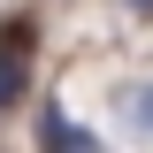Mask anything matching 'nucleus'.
I'll list each match as a JSON object with an SVG mask.
<instances>
[{
    "label": "nucleus",
    "instance_id": "1",
    "mask_svg": "<svg viewBox=\"0 0 153 153\" xmlns=\"http://www.w3.org/2000/svg\"><path fill=\"white\" fill-rule=\"evenodd\" d=\"M38 153H100V138L84 130V123H69V115L46 100V107H38Z\"/></svg>",
    "mask_w": 153,
    "mask_h": 153
},
{
    "label": "nucleus",
    "instance_id": "2",
    "mask_svg": "<svg viewBox=\"0 0 153 153\" xmlns=\"http://www.w3.org/2000/svg\"><path fill=\"white\" fill-rule=\"evenodd\" d=\"M23 54H31V23H8L0 31V107L23 92Z\"/></svg>",
    "mask_w": 153,
    "mask_h": 153
},
{
    "label": "nucleus",
    "instance_id": "3",
    "mask_svg": "<svg viewBox=\"0 0 153 153\" xmlns=\"http://www.w3.org/2000/svg\"><path fill=\"white\" fill-rule=\"evenodd\" d=\"M123 115H130L138 130L153 138V84H130V92H123Z\"/></svg>",
    "mask_w": 153,
    "mask_h": 153
},
{
    "label": "nucleus",
    "instance_id": "4",
    "mask_svg": "<svg viewBox=\"0 0 153 153\" xmlns=\"http://www.w3.org/2000/svg\"><path fill=\"white\" fill-rule=\"evenodd\" d=\"M130 8H153V0H130Z\"/></svg>",
    "mask_w": 153,
    "mask_h": 153
}]
</instances>
